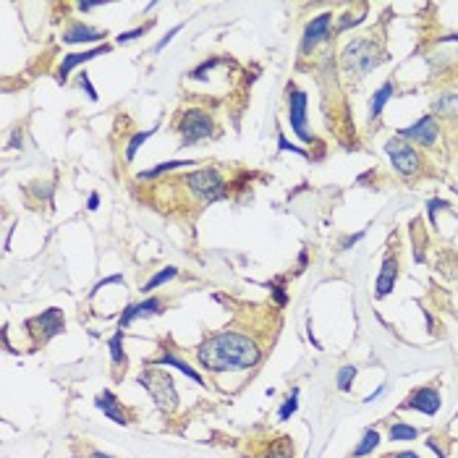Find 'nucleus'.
<instances>
[{
    "mask_svg": "<svg viewBox=\"0 0 458 458\" xmlns=\"http://www.w3.org/2000/svg\"><path fill=\"white\" fill-rule=\"evenodd\" d=\"M178 129H181L184 147H192V145H197L199 139L212 137V134H215V123H212V118H209L204 110H197V108H192V110H186L184 115H181Z\"/></svg>",
    "mask_w": 458,
    "mask_h": 458,
    "instance_id": "nucleus-5",
    "label": "nucleus"
},
{
    "mask_svg": "<svg viewBox=\"0 0 458 458\" xmlns=\"http://www.w3.org/2000/svg\"><path fill=\"white\" fill-rule=\"evenodd\" d=\"M100 3H79V11H92V9H97Z\"/></svg>",
    "mask_w": 458,
    "mask_h": 458,
    "instance_id": "nucleus-39",
    "label": "nucleus"
},
{
    "mask_svg": "<svg viewBox=\"0 0 458 458\" xmlns=\"http://www.w3.org/2000/svg\"><path fill=\"white\" fill-rule=\"evenodd\" d=\"M79 87L84 89V92H87L89 100L95 103V100H97V92H95V89H92V84H89V76H87V73H81V76H79Z\"/></svg>",
    "mask_w": 458,
    "mask_h": 458,
    "instance_id": "nucleus-31",
    "label": "nucleus"
},
{
    "mask_svg": "<svg viewBox=\"0 0 458 458\" xmlns=\"http://www.w3.org/2000/svg\"><path fill=\"white\" fill-rule=\"evenodd\" d=\"M398 137H401V139H414L417 145L432 147L434 139H437V123H434L432 115H425V118H419L414 126L398 131Z\"/></svg>",
    "mask_w": 458,
    "mask_h": 458,
    "instance_id": "nucleus-8",
    "label": "nucleus"
},
{
    "mask_svg": "<svg viewBox=\"0 0 458 458\" xmlns=\"http://www.w3.org/2000/svg\"><path fill=\"white\" fill-rule=\"evenodd\" d=\"M390 97H393V81H385V84H382V87H380L370 100V118H378Z\"/></svg>",
    "mask_w": 458,
    "mask_h": 458,
    "instance_id": "nucleus-18",
    "label": "nucleus"
},
{
    "mask_svg": "<svg viewBox=\"0 0 458 458\" xmlns=\"http://www.w3.org/2000/svg\"><path fill=\"white\" fill-rule=\"evenodd\" d=\"M26 328L42 330V340H48V338L63 333V312L53 306V309H48V312H42L40 317H34V320L26 322Z\"/></svg>",
    "mask_w": 458,
    "mask_h": 458,
    "instance_id": "nucleus-10",
    "label": "nucleus"
},
{
    "mask_svg": "<svg viewBox=\"0 0 458 458\" xmlns=\"http://www.w3.org/2000/svg\"><path fill=\"white\" fill-rule=\"evenodd\" d=\"M362 239H364V231H359V234H356V236H348V239H346V241H343V244H340V246H343V249H348L351 244L362 241Z\"/></svg>",
    "mask_w": 458,
    "mask_h": 458,
    "instance_id": "nucleus-36",
    "label": "nucleus"
},
{
    "mask_svg": "<svg viewBox=\"0 0 458 458\" xmlns=\"http://www.w3.org/2000/svg\"><path fill=\"white\" fill-rule=\"evenodd\" d=\"M385 152L390 155V162H393V168L401 173V176H414L419 170V165H422V160H419L417 150L411 145H406L401 137L390 139L385 145Z\"/></svg>",
    "mask_w": 458,
    "mask_h": 458,
    "instance_id": "nucleus-6",
    "label": "nucleus"
},
{
    "mask_svg": "<svg viewBox=\"0 0 458 458\" xmlns=\"http://www.w3.org/2000/svg\"><path fill=\"white\" fill-rule=\"evenodd\" d=\"M278 147H281L283 152H288V150H291V152H296V155H304V157H306V152H304V150H298V147L288 145V139L283 137V134H281V137H278Z\"/></svg>",
    "mask_w": 458,
    "mask_h": 458,
    "instance_id": "nucleus-32",
    "label": "nucleus"
},
{
    "mask_svg": "<svg viewBox=\"0 0 458 458\" xmlns=\"http://www.w3.org/2000/svg\"><path fill=\"white\" fill-rule=\"evenodd\" d=\"M262 359L257 343L241 333H215L197 348V362L209 372L249 370Z\"/></svg>",
    "mask_w": 458,
    "mask_h": 458,
    "instance_id": "nucleus-1",
    "label": "nucleus"
},
{
    "mask_svg": "<svg viewBox=\"0 0 458 458\" xmlns=\"http://www.w3.org/2000/svg\"><path fill=\"white\" fill-rule=\"evenodd\" d=\"M95 406L103 411L105 417H110L115 425H129V417H126V411L118 406V398L110 393V390H103V393L95 398Z\"/></svg>",
    "mask_w": 458,
    "mask_h": 458,
    "instance_id": "nucleus-14",
    "label": "nucleus"
},
{
    "mask_svg": "<svg viewBox=\"0 0 458 458\" xmlns=\"http://www.w3.org/2000/svg\"><path fill=\"white\" fill-rule=\"evenodd\" d=\"M382 390H385V385H380L378 390H375V393L367 395V398H364V403H372V401H375V398H380V393H382Z\"/></svg>",
    "mask_w": 458,
    "mask_h": 458,
    "instance_id": "nucleus-38",
    "label": "nucleus"
},
{
    "mask_svg": "<svg viewBox=\"0 0 458 458\" xmlns=\"http://www.w3.org/2000/svg\"><path fill=\"white\" fill-rule=\"evenodd\" d=\"M97 207H100V194L92 192V194H89V199H87V209H92V212H95Z\"/></svg>",
    "mask_w": 458,
    "mask_h": 458,
    "instance_id": "nucleus-35",
    "label": "nucleus"
},
{
    "mask_svg": "<svg viewBox=\"0 0 458 458\" xmlns=\"http://www.w3.org/2000/svg\"><path fill=\"white\" fill-rule=\"evenodd\" d=\"M288 121H291V129L296 134L301 142H312V134L306 129V92L301 89L291 87L288 89Z\"/></svg>",
    "mask_w": 458,
    "mask_h": 458,
    "instance_id": "nucleus-7",
    "label": "nucleus"
},
{
    "mask_svg": "<svg viewBox=\"0 0 458 458\" xmlns=\"http://www.w3.org/2000/svg\"><path fill=\"white\" fill-rule=\"evenodd\" d=\"M155 131H157V129L139 131L137 137L131 139V142H129V150H126V157H129V160H134V155H137V150H139V147H142V145H145V142H150V139H152V134H155Z\"/></svg>",
    "mask_w": 458,
    "mask_h": 458,
    "instance_id": "nucleus-27",
    "label": "nucleus"
},
{
    "mask_svg": "<svg viewBox=\"0 0 458 458\" xmlns=\"http://www.w3.org/2000/svg\"><path fill=\"white\" fill-rule=\"evenodd\" d=\"M160 312H162V301L155 296L145 298V301H139V304H129L123 309L121 320H118V330L129 328L131 322L139 320V317H155V314H160Z\"/></svg>",
    "mask_w": 458,
    "mask_h": 458,
    "instance_id": "nucleus-9",
    "label": "nucleus"
},
{
    "mask_svg": "<svg viewBox=\"0 0 458 458\" xmlns=\"http://www.w3.org/2000/svg\"><path fill=\"white\" fill-rule=\"evenodd\" d=\"M395 278H398V259L393 254H387L385 262H382V270L378 275V283H375V291H378L380 298H385L395 288Z\"/></svg>",
    "mask_w": 458,
    "mask_h": 458,
    "instance_id": "nucleus-13",
    "label": "nucleus"
},
{
    "mask_svg": "<svg viewBox=\"0 0 458 458\" xmlns=\"http://www.w3.org/2000/svg\"><path fill=\"white\" fill-rule=\"evenodd\" d=\"M181 29H184V24L173 26V29H170V32H168V34H165V40H160V42H157V45H155V48H152V53H160V50H162V48H165V45H168V42H170V40H173V37H176V34H178V32H181Z\"/></svg>",
    "mask_w": 458,
    "mask_h": 458,
    "instance_id": "nucleus-30",
    "label": "nucleus"
},
{
    "mask_svg": "<svg viewBox=\"0 0 458 458\" xmlns=\"http://www.w3.org/2000/svg\"><path fill=\"white\" fill-rule=\"evenodd\" d=\"M378 442H380V434H378V430H367L364 432V437H362V442L354 448V453L348 458H364V456H370L372 450L378 448Z\"/></svg>",
    "mask_w": 458,
    "mask_h": 458,
    "instance_id": "nucleus-19",
    "label": "nucleus"
},
{
    "mask_svg": "<svg viewBox=\"0 0 458 458\" xmlns=\"http://www.w3.org/2000/svg\"><path fill=\"white\" fill-rule=\"evenodd\" d=\"M296 409H298V387H293L291 390V395L286 398V403L281 406V411H278V419H291V414H296Z\"/></svg>",
    "mask_w": 458,
    "mask_h": 458,
    "instance_id": "nucleus-26",
    "label": "nucleus"
},
{
    "mask_svg": "<svg viewBox=\"0 0 458 458\" xmlns=\"http://www.w3.org/2000/svg\"><path fill=\"white\" fill-rule=\"evenodd\" d=\"M137 382L142 387H147V393L152 395V401L157 403V409L165 414H173L178 406V395L173 387V378L165 370H142V375L137 378Z\"/></svg>",
    "mask_w": 458,
    "mask_h": 458,
    "instance_id": "nucleus-3",
    "label": "nucleus"
},
{
    "mask_svg": "<svg viewBox=\"0 0 458 458\" xmlns=\"http://www.w3.org/2000/svg\"><path fill=\"white\" fill-rule=\"evenodd\" d=\"M259 458H293V448H291V442L286 437H281V440H275V445L267 450L265 456Z\"/></svg>",
    "mask_w": 458,
    "mask_h": 458,
    "instance_id": "nucleus-23",
    "label": "nucleus"
},
{
    "mask_svg": "<svg viewBox=\"0 0 458 458\" xmlns=\"http://www.w3.org/2000/svg\"><path fill=\"white\" fill-rule=\"evenodd\" d=\"M330 14H322L312 21V24L304 29V40H301V53H309L320 45L322 40H328V32H330Z\"/></svg>",
    "mask_w": 458,
    "mask_h": 458,
    "instance_id": "nucleus-11",
    "label": "nucleus"
},
{
    "mask_svg": "<svg viewBox=\"0 0 458 458\" xmlns=\"http://www.w3.org/2000/svg\"><path fill=\"white\" fill-rule=\"evenodd\" d=\"M406 406H409V409L422 411V414H427V417H432V414L440 411V395H437V390H432V387H419V390L411 393V398L406 401Z\"/></svg>",
    "mask_w": 458,
    "mask_h": 458,
    "instance_id": "nucleus-12",
    "label": "nucleus"
},
{
    "mask_svg": "<svg viewBox=\"0 0 458 458\" xmlns=\"http://www.w3.org/2000/svg\"><path fill=\"white\" fill-rule=\"evenodd\" d=\"M92 458H113V456H105V453H92Z\"/></svg>",
    "mask_w": 458,
    "mask_h": 458,
    "instance_id": "nucleus-41",
    "label": "nucleus"
},
{
    "mask_svg": "<svg viewBox=\"0 0 458 458\" xmlns=\"http://www.w3.org/2000/svg\"><path fill=\"white\" fill-rule=\"evenodd\" d=\"M184 184L189 186L199 199L215 202V199H223L225 197V181L220 178V173L212 168L194 170V173L184 176Z\"/></svg>",
    "mask_w": 458,
    "mask_h": 458,
    "instance_id": "nucleus-4",
    "label": "nucleus"
},
{
    "mask_svg": "<svg viewBox=\"0 0 458 458\" xmlns=\"http://www.w3.org/2000/svg\"><path fill=\"white\" fill-rule=\"evenodd\" d=\"M176 275H178L176 267H165V270H160V273H157V275H152V278H150V281L145 283V288H142V291H152V288H157V286H162V283L173 281Z\"/></svg>",
    "mask_w": 458,
    "mask_h": 458,
    "instance_id": "nucleus-25",
    "label": "nucleus"
},
{
    "mask_svg": "<svg viewBox=\"0 0 458 458\" xmlns=\"http://www.w3.org/2000/svg\"><path fill=\"white\" fill-rule=\"evenodd\" d=\"M356 378V367L354 364H348V367H343V370L338 372V387L343 390V393H348L351 390V382H354Z\"/></svg>",
    "mask_w": 458,
    "mask_h": 458,
    "instance_id": "nucleus-28",
    "label": "nucleus"
},
{
    "mask_svg": "<svg viewBox=\"0 0 458 458\" xmlns=\"http://www.w3.org/2000/svg\"><path fill=\"white\" fill-rule=\"evenodd\" d=\"M110 48H95V50H87V53H71V56H66L63 61H61V68H58V79L63 81V79H68V73L76 68V66H81V63H87V61H92V58H97V56H105Z\"/></svg>",
    "mask_w": 458,
    "mask_h": 458,
    "instance_id": "nucleus-16",
    "label": "nucleus"
},
{
    "mask_svg": "<svg viewBox=\"0 0 458 458\" xmlns=\"http://www.w3.org/2000/svg\"><path fill=\"white\" fill-rule=\"evenodd\" d=\"M110 359H113V367H126V356H123V330H118L115 335L110 338Z\"/></svg>",
    "mask_w": 458,
    "mask_h": 458,
    "instance_id": "nucleus-22",
    "label": "nucleus"
},
{
    "mask_svg": "<svg viewBox=\"0 0 458 458\" xmlns=\"http://www.w3.org/2000/svg\"><path fill=\"white\" fill-rule=\"evenodd\" d=\"M184 165H197V162H194V160H170V162H160V165H155V168L145 170V173H139V178L145 181V178H155V176H160V173H170V170L184 168Z\"/></svg>",
    "mask_w": 458,
    "mask_h": 458,
    "instance_id": "nucleus-20",
    "label": "nucleus"
},
{
    "mask_svg": "<svg viewBox=\"0 0 458 458\" xmlns=\"http://www.w3.org/2000/svg\"><path fill=\"white\" fill-rule=\"evenodd\" d=\"M113 283H123V275H113V278H105L103 283H97L95 291H92V296H95V293H100V291H103L105 286H113Z\"/></svg>",
    "mask_w": 458,
    "mask_h": 458,
    "instance_id": "nucleus-33",
    "label": "nucleus"
},
{
    "mask_svg": "<svg viewBox=\"0 0 458 458\" xmlns=\"http://www.w3.org/2000/svg\"><path fill=\"white\" fill-rule=\"evenodd\" d=\"M270 291H273L275 301H278V304H281V306L286 304V301H288V296H286V293H283V288H281V286H275V283H273V286H270Z\"/></svg>",
    "mask_w": 458,
    "mask_h": 458,
    "instance_id": "nucleus-34",
    "label": "nucleus"
},
{
    "mask_svg": "<svg viewBox=\"0 0 458 458\" xmlns=\"http://www.w3.org/2000/svg\"><path fill=\"white\" fill-rule=\"evenodd\" d=\"M419 434L422 432L411 425H393L390 427V440H417Z\"/></svg>",
    "mask_w": 458,
    "mask_h": 458,
    "instance_id": "nucleus-24",
    "label": "nucleus"
},
{
    "mask_svg": "<svg viewBox=\"0 0 458 458\" xmlns=\"http://www.w3.org/2000/svg\"><path fill=\"white\" fill-rule=\"evenodd\" d=\"M105 34H108L105 29H95V26L76 21V24H73L71 29L63 34V42H66V45H79V42H97V40H105Z\"/></svg>",
    "mask_w": 458,
    "mask_h": 458,
    "instance_id": "nucleus-15",
    "label": "nucleus"
},
{
    "mask_svg": "<svg viewBox=\"0 0 458 458\" xmlns=\"http://www.w3.org/2000/svg\"><path fill=\"white\" fill-rule=\"evenodd\" d=\"M152 364H162V367H168V364H170V367H178V370L184 372V375H186L189 380H194L197 385H204V378H202L199 372L194 370V367H189V364H186L184 359H178L176 354H170V351H165L162 356H157V359H155Z\"/></svg>",
    "mask_w": 458,
    "mask_h": 458,
    "instance_id": "nucleus-17",
    "label": "nucleus"
},
{
    "mask_svg": "<svg viewBox=\"0 0 458 458\" xmlns=\"http://www.w3.org/2000/svg\"><path fill=\"white\" fill-rule=\"evenodd\" d=\"M150 26H137V29H131V32H121L118 34V45H126V42L137 40V37H145V32Z\"/></svg>",
    "mask_w": 458,
    "mask_h": 458,
    "instance_id": "nucleus-29",
    "label": "nucleus"
},
{
    "mask_svg": "<svg viewBox=\"0 0 458 458\" xmlns=\"http://www.w3.org/2000/svg\"><path fill=\"white\" fill-rule=\"evenodd\" d=\"M390 458H419L417 453H398V456H390Z\"/></svg>",
    "mask_w": 458,
    "mask_h": 458,
    "instance_id": "nucleus-40",
    "label": "nucleus"
},
{
    "mask_svg": "<svg viewBox=\"0 0 458 458\" xmlns=\"http://www.w3.org/2000/svg\"><path fill=\"white\" fill-rule=\"evenodd\" d=\"M437 207H445V202H437V199L430 202V217H432V220H434V209Z\"/></svg>",
    "mask_w": 458,
    "mask_h": 458,
    "instance_id": "nucleus-37",
    "label": "nucleus"
},
{
    "mask_svg": "<svg viewBox=\"0 0 458 458\" xmlns=\"http://www.w3.org/2000/svg\"><path fill=\"white\" fill-rule=\"evenodd\" d=\"M434 113H440V115H453L456 118L458 115V95H442L434 100L432 105Z\"/></svg>",
    "mask_w": 458,
    "mask_h": 458,
    "instance_id": "nucleus-21",
    "label": "nucleus"
},
{
    "mask_svg": "<svg viewBox=\"0 0 458 458\" xmlns=\"http://www.w3.org/2000/svg\"><path fill=\"white\" fill-rule=\"evenodd\" d=\"M385 53L380 50V45L370 37H359V40L348 42L343 56H340V66H343V73L351 76V79H362L370 71H375L380 63H382Z\"/></svg>",
    "mask_w": 458,
    "mask_h": 458,
    "instance_id": "nucleus-2",
    "label": "nucleus"
}]
</instances>
